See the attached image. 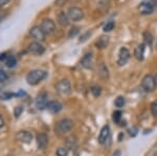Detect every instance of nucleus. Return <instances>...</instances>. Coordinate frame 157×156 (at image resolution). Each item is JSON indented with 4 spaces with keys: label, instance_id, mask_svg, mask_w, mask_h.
<instances>
[{
    "label": "nucleus",
    "instance_id": "1",
    "mask_svg": "<svg viewBox=\"0 0 157 156\" xmlns=\"http://www.w3.org/2000/svg\"><path fill=\"white\" fill-rule=\"evenodd\" d=\"M46 77H47V72L45 71V70L35 69L27 74L26 82L29 83V85L34 86V85H37V84H39L40 82H42Z\"/></svg>",
    "mask_w": 157,
    "mask_h": 156
},
{
    "label": "nucleus",
    "instance_id": "2",
    "mask_svg": "<svg viewBox=\"0 0 157 156\" xmlns=\"http://www.w3.org/2000/svg\"><path fill=\"white\" fill-rule=\"evenodd\" d=\"M73 128V123L69 119H63L57 123L55 126V131L59 135H64L69 133Z\"/></svg>",
    "mask_w": 157,
    "mask_h": 156
},
{
    "label": "nucleus",
    "instance_id": "3",
    "mask_svg": "<svg viewBox=\"0 0 157 156\" xmlns=\"http://www.w3.org/2000/svg\"><path fill=\"white\" fill-rule=\"evenodd\" d=\"M56 89L61 95H69L71 93V84L68 80H61L56 85Z\"/></svg>",
    "mask_w": 157,
    "mask_h": 156
},
{
    "label": "nucleus",
    "instance_id": "4",
    "mask_svg": "<svg viewBox=\"0 0 157 156\" xmlns=\"http://www.w3.org/2000/svg\"><path fill=\"white\" fill-rule=\"evenodd\" d=\"M141 86H143L144 90L147 92L154 91L156 88V83H155V79H154L153 75H151V74L145 75L143 81H141Z\"/></svg>",
    "mask_w": 157,
    "mask_h": 156
},
{
    "label": "nucleus",
    "instance_id": "5",
    "mask_svg": "<svg viewBox=\"0 0 157 156\" xmlns=\"http://www.w3.org/2000/svg\"><path fill=\"white\" fill-rule=\"evenodd\" d=\"M67 16L69 18L70 21H73V22H77V21H80L81 19H83L84 17V13H83L82 10L78 6H72V7H69L67 12Z\"/></svg>",
    "mask_w": 157,
    "mask_h": 156
},
{
    "label": "nucleus",
    "instance_id": "6",
    "mask_svg": "<svg viewBox=\"0 0 157 156\" xmlns=\"http://www.w3.org/2000/svg\"><path fill=\"white\" fill-rule=\"evenodd\" d=\"M154 10L155 9L152 0H143L138 6V11L141 15H151Z\"/></svg>",
    "mask_w": 157,
    "mask_h": 156
},
{
    "label": "nucleus",
    "instance_id": "7",
    "mask_svg": "<svg viewBox=\"0 0 157 156\" xmlns=\"http://www.w3.org/2000/svg\"><path fill=\"white\" fill-rule=\"evenodd\" d=\"M44 46L42 44H40L39 42H32L27 47V52L35 55V56H41V55L44 54Z\"/></svg>",
    "mask_w": 157,
    "mask_h": 156
},
{
    "label": "nucleus",
    "instance_id": "8",
    "mask_svg": "<svg viewBox=\"0 0 157 156\" xmlns=\"http://www.w3.org/2000/svg\"><path fill=\"white\" fill-rule=\"evenodd\" d=\"M41 29L43 31V32H44L45 35H50V34H52V32H55V29H56V24H55V22L52 21V19H48V18H46V19H44L42 21V23H41Z\"/></svg>",
    "mask_w": 157,
    "mask_h": 156
},
{
    "label": "nucleus",
    "instance_id": "9",
    "mask_svg": "<svg viewBox=\"0 0 157 156\" xmlns=\"http://www.w3.org/2000/svg\"><path fill=\"white\" fill-rule=\"evenodd\" d=\"M130 59V51L127 47H121L118 52V59H117V64L120 66H124L127 64V62Z\"/></svg>",
    "mask_w": 157,
    "mask_h": 156
},
{
    "label": "nucleus",
    "instance_id": "10",
    "mask_svg": "<svg viewBox=\"0 0 157 156\" xmlns=\"http://www.w3.org/2000/svg\"><path fill=\"white\" fill-rule=\"evenodd\" d=\"M48 101H47V93L46 92H41L36 99V106L39 110L46 109Z\"/></svg>",
    "mask_w": 157,
    "mask_h": 156
},
{
    "label": "nucleus",
    "instance_id": "11",
    "mask_svg": "<svg viewBox=\"0 0 157 156\" xmlns=\"http://www.w3.org/2000/svg\"><path fill=\"white\" fill-rule=\"evenodd\" d=\"M29 34H30V36L34 38V39H36L37 41H44L45 40V34L43 32L41 27L37 26V25H35V26H33L32 29H30Z\"/></svg>",
    "mask_w": 157,
    "mask_h": 156
},
{
    "label": "nucleus",
    "instance_id": "12",
    "mask_svg": "<svg viewBox=\"0 0 157 156\" xmlns=\"http://www.w3.org/2000/svg\"><path fill=\"white\" fill-rule=\"evenodd\" d=\"M16 138L23 144H29L33 140V134L26 130H21L16 134Z\"/></svg>",
    "mask_w": 157,
    "mask_h": 156
},
{
    "label": "nucleus",
    "instance_id": "13",
    "mask_svg": "<svg viewBox=\"0 0 157 156\" xmlns=\"http://www.w3.org/2000/svg\"><path fill=\"white\" fill-rule=\"evenodd\" d=\"M109 138H110V127H109L108 125H106V126H104L102 128V130H101L98 140L101 145H104L107 143V140Z\"/></svg>",
    "mask_w": 157,
    "mask_h": 156
},
{
    "label": "nucleus",
    "instance_id": "14",
    "mask_svg": "<svg viewBox=\"0 0 157 156\" xmlns=\"http://www.w3.org/2000/svg\"><path fill=\"white\" fill-rule=\"evenodd\" d=\"M62 108L63 106L60 102H58V101H50V102H48V104H47L46 109L50 113H58L62 110Z\"/></svg>",
    "mask_w": 157,
    "mask_h": 156
},
{
    "label": "nucleus",
    "instance_id": "15",
    "mask_svg": "<svg viewBox=\"0 0 157 156\" xmlns=\"http://www.w3.org/2000/svg\"><path fill=\"white\" fill-rule=\"evenodd\" d=\"M92 61H93L92 54H91V52H87V54L82 58V60H81V65H82L84 68L89 69L92 67Z\"/></svg>",
    "mask_w": 157,
    "mask_h": 156
},
{
    "label": "nucleus",
    "instance_id": "16",
    "mask_svg": "<svg viewBox=\"0 0 157 156\" xmlns=\"http://www.w3.org/2000/svg\"><path fill=\"white\" fill-rule=\"evenodd\" d=\"M37 143L40 149H45L48 145V136L45 133H40L37 135Z\"/></svg>",
    "mask_w": 157,
    "mask_h": 156
},
{
    "label": "nucleus",
    "instance_id": "17",
    "mask_svg": "<svg viewBox=\"0 0 157 156\" xmlns=\"http://www.w3.org/2000/svg\"><path fill=\"white\" fill-rule=\"evenodd\" d=\"M145 49H146V44L141 43L138 44L137 47L134 50V56L138 61H143L144 58H145Z\"/></svg>",
    "mask_w": 157,
    "mask_h": 156
},
{
    "label": "nucleus",
    "instance_id": "18",
    "mask_svg": "<svg viewBox=\"0 0 157 156\" xmlns=\"http://www.w3.org/2000/svg\"><path fill=\"white\" fill-rule=\"evenodd\" d=\"M109 38L108 36H106V35H103V36L100 37V39L98 40L97 42H95V45H97L98 48H105V47H107V45L109 44Z\"/></svg>",
    "mask_w": 157,
    "mask_h": 156
},
{
    "label": "nucleus",
    "instance_id": "19",
    "mask_svg": "<svg viewBox=\"0 0 157 156\" xmlns=\"http://www.w3.org/2000/svg\"><path fill=\"white\" fill-rule=\"evenodd\" d=\"M58 22L63 25V26H67L69 24V18L67 16V13H64V12H61L58 16Z\"/></svg>",
    "mask_w": 157,
    "mask_h": 156
},
{
    "label": "nucleus",
    "instance_id": "20",
    "mask_svg": "<svg viewBox=\"0 0 157 156\" xmlns=\"http://www.w3.org/2000/svg\"><path fill=\"white\" fill-rule=\"evenodd\" d=\"M98 75H100L102 79H107L109 77V71H108V68L106 67V65L102 63L98 67Z\"/></svg>",
    "mask_w": 157,
    "mask_h": 156
},
{
    "label": "nucleus",
    "instance_id": "21",
    "mask_svg": "<svg viewBox=\"0 0 157 156\" xmlns=\"http://www.w3.org/2000/svg\"><path fill=\"white\" fill-rule=\"evenodd\" d=\"M6 67H9V68H14V67L17 65V59H16V57H14V56H7V58L6 59Z\"/></svg>",
    "mask_w": 157,
    "mask_h": 156
},
{
    "label": "nucleus",
    "instance_id": "22",
    "mask_svg": "<svg viewBox=\"0 0 157 156\" xmlns=\"http://www.w3.org/2000/svg\"><path fill=\"white\" fill-rule=\"evenodd\" d=\"M66 146L67 149H75L77 146V138L75 136H69L66 139Z\"/></svg>",
    "mask_w": 157,
    "mask_h": 156
},
{
    "label": "nucleus",
    "instance_id": "23",
    "mask_svg": "<svg viewBox=\"0 0 157 156\" xmlns=\"http://www.w3.org/2000/svg\"><path fill=\"white\" fill-rule=\"evenodd\" d=\"M144 39H145L146 44H147V45H149V46H151L152 43H153L154 38H153V35H152L151 32H144Z\"/></svg>",
    "mask_w": 157,
    "mask_h": 156
},
{
    "label": "nucleus",
    "instance_id": "24",
    "mask_svg": "<svg viewBox=\"0 0 157 156\" xmlns=\"http://www.w3.org/2000/svg\"><path fill=\"white\" fill-rule=\"evenodd\" d=\"M125 104H126V100H125V97H117L115 99V101H114V105L117 108L124 107V106H125Z\"/></svg>",
    "mask_w": 157,
    "mask_h": 156
},
{
    "label": "nucleus",
    "instance_id": "25",
    "mask_svg": "<svg viewBox=\"0 0 157 156\" xmlns=\"http://www.w3.org/2000/svg\"><path fill=\"white\" fill-rule=\"evenodd\" d=\"M114 26H115V23H114V22H113V21H108L107 23H106L105 25H104L103 31L105 32H109L113 31V29H114Z\"/></svg>",
    "mask_w": 157,
    "mask_h": 156
},
{
    "label": "nucleus",
    "instance_id": "26",
    "mask_svg": "<svg viewBox=\"0 0 157 156\" xmlns=\"http://www.w3.org/2000/svg\"><path fill=\"white\" fill-rule=\"evenodd\" d=\"M68 152H69V150H68L67 148L60 147V148H58L57 151H56V154H57V156H67Z\"/></svg>",
    "mask_w": 157,
    "mask_h": 156
},
{
    "label": "nucleus",
    "instance_id": "27",
    "mask_svg": "<svg viewBox=\"0 0 157 156\" xmlns=\"http://www.w3.org/2000/svg\"><path fill=\"white\" fill-rule=\"evenodd\" d=\"M91 93L94 95L95 97H98L101 94H102V88H101L100 86L94 85V86L91 87Z\"/></svg>",
    "mask_w": 157,
    "mask_h": 156
},
{
    "label": "nucleus",
    "instance_id": "28",
    "mask_svg": "<svg viewBox=\"0 0 157 156\" xmlns=\"http://www.w3.org/2000/svg\"><path fill=\"white\" fill-rule=\"evenodd\" d=\"M112 120H113V122L116 123V124H120L121 120V111H114V112H113Z\"/></svg>",
    "mask_w": 157,
    "mask_h": 156
},
{
    "label": "nucleus",
    "instance_id": "29",
    "mask_svg": "<svg viewBox=\"0 0 157 156\" xmlns=\"http://www.w3.org/2000/svg\"><path fill=\"white\" fill-rule=\"evenodd\" d=\"M16 97V93H13V92H4V93H2L0 95V100L6 101V100L12 99V97Z\"/></svg>",
    "mask_w": 157,
    "mask_h": 156
},
{
    "label": "nucleus",
    "instance_id": "30",
    "mask_svg": "<svg viewBox=\"0 0 157 156\" xmlns=\"http://www.w3.org/2000/svg\"><path fill=\"white\" fill-rule=\"evenodd\" d=\"M23 110H24L23 106H17V107L14 109V115H15V116H16V117H19L20 115L22 114V112H23Z\"/></svg>",
    "mask_w": 157,
    "mask_h": 156
},
{
    "label": "nucleus",
    "instance_id": "31",
    "mask_svg": "<svg viewBox=\"0 0 157 156\" xmlns=\"http://www.w3.org/2000/svg\"><path fill=\"white\" fill-rule=\"evenodd\" d=\"M80 32V29L77 26H75V27H72L71 29H70V32H69V35H68V37L69 38H73V37H75Z\"/></svg>",
    "mask_w": 157,
    "mask_h": 156
},
{
    "label": "nucleus",
    "instance_id": "32",
    "mask_svg": "<svg viewBox=\"0 0 157 156\" xmlns=\"http://www.w3.org/2000/svg\"><path fill=\"white\" fill-rule=\"evenodd\" d=\"M151 112L153 114V116L157 117V100L154 101L151 104Z\"/></svg>",
    "mask_w": 157,
    "mask_h": 156
},
{
    "label": "nucleus",
    "instance_id": "33",
    "mask_svg": "<svg viewBox=\"0 0 157 156\" xmlns=\"http://www.w3.org/2000/svg\"><path fill=\"white\" fill-rule=\"evenodd\" d=\"M6 80V74L4 72L3 69H0V83L4 82Z\"/></svg>",
    "mask_w": 157,
    "mask_h": 156
},
{
    "label": "nucleus",
    "instance_id": "34",
    "mask_svg": "<svg viewBox=\"0 0 157 156\" xmlns=\"http://www.w3.org/2000/svg\"><path fill=\"white\" fill-rule=\"evenodd\" d=\"M91 36V32H87L86 34L84 35H82V37H81V39H80V42H84L87 40V38L88 37H90Z\"/></svg>",
    "mask_w": 157,
    "mask_h": 156
},
{
    "label": "nucleus",
    "instance_id": "35",
    "mask_svg": "<svg viewBox=\"0 0 157 156\" xmlns=\"http://www.w3.org/2000/svg\"><path fill=\"white\" fill-rule=\"evenodd\" d=\"M129 134H130L131 136H135V135L137 134V128L136 127L131 128V129L129 130Z\"/></svg>",
    "mask_w": 157,
    "mask_h": 156
},
{
    "label": "nucleus",
    "instance_id": "36",
    "mask_svg": "<svg viewBox=\"0 0 157 156\" xmlns=\"http://www.w3.org/2000/svg\"><path fill=\"white\" fill-rule=\"evenodd\" d=\"M11 0H0V7L1 6H4L6 4H7Z\"/></svg>",
    "mask_w": 157,
    "mask_h": 156
},
{
    "label": "nucleus",
    "instance_id": "37",
    "mask_svg": "<svg viewBox=\"0 0 157 156\" xmlns=\"http://www.w3.org/2000/svg\"><path fill=\"white\" fill-rule=\"evenodd\" d=\"M6 54H4V52H2V54H0V61H6Z\"/></svg>",
    "mask_w": 157,
    "mask_h": 156
},
{
    "label": "nucleus",
    "instance_id": "38",
    "mask_svg": "<svg viewBox=\"0 0 157 156\" xmlns=\"http://www.w3.org/2000/svg\"><path fill=\"white\" fill-rule=\"evenodd\" d=\"M4 126V120L2 119V116H0V128H2Z\"/></svg>",
    "mask_w": 157,
    "mask_h": 156
},
{
    "label": "nucleus",
    "instance_id": "39",
    "mask_svg": "<svg viewBox=\"0 0 157 156\" xmlns=\"http://www.w3.org/2000/svg\"><path fill=\"white\" fill-rule=\"evenodd\" d=\"M153 1V4H154V9L157 10V0H152Z\"/></svg>",
    "mask_w": 157,
    "mask_h": 156
},
{
    "label": "nucleus",
    "instance_id": "40",
    "mask_svg": "<svg viewBox=\"0 0 157 156\" xmlns=\"http://www.w3.org/2000/svg\"><path fill=\"white\" fill-rule=\"evenodd\" d=\"M3 19H4V15L0 14V23H1V22L3 21Z\"/></svg>",
    "mask_w": 157,
    "mask_h": 156
},
{
    "label": "nucleus",
    "instance_id": "41",
    "mask_svg": "<svg viewBox=\"0 0 157 156\" xmlns=\"http://www.w3.org/2000/svg\"><path fill=\"white\" fill-rule=\"evenodd\" d=\"M113 156H121V151H116L114 154H113Z\"/></svg>",
    "mask_w": 157,
    "mask_h": 156
},
{
    "label": "nucleus",
    "instance_id": "42",
    "mask_svg": "<svg viewBox=\"0 0 157 156\" xmlns=\"http://www.w3.org/2000/svg\"><path fill=\"white\" fill-rule=\"evenodd\" d=\"M154 79H155V83H156V86H157V74H155V77H154Z\"/></svg>",
    "mask_w": 157,
    "mask_h": 156
},
{
    "label": "nucleus",
    "instance_id": "43",
    "mask_svg": "<svg viewBox=\"0 0 157 156\" xmlns=\"http://www.w3.org/2000/svg\"><path fill=\"white\" fill-rule=\"evenodd\" d=\"M155 48L157 49V41H156V45H155Z\"/></svg>",
    "mask_w": 157,
    "mask_h": 156
},
{
    "label": "nucleus",
    "instance_id": "44",
    "mask_svg": "<svg viewBox=\"0 0 157 156\" xmlns=\"http://www.w3.org/2000/svg\"><path fill=\"white\" fill-rule=\"evenodd\" d=\"M1 91H2V88H1V87H0V92H1Z\"/></svg>",
    "mask_w": 157,
    "mask_h": 156
},
{
    "label": "nucleus",
    "instance_id": "45",
    "mask_svg": "<svg viewBox=\"0 0 157 156\" xmlns=\"http://www.w3.org/2000/svg\"><path fill=\"white\" fill-rule=\"evenodd\" d=\"M0 69H2V67H1V66H0Z\"/></svg>",
    "mask_w": 157,
    "mask_h": 156
}]
</instances>
